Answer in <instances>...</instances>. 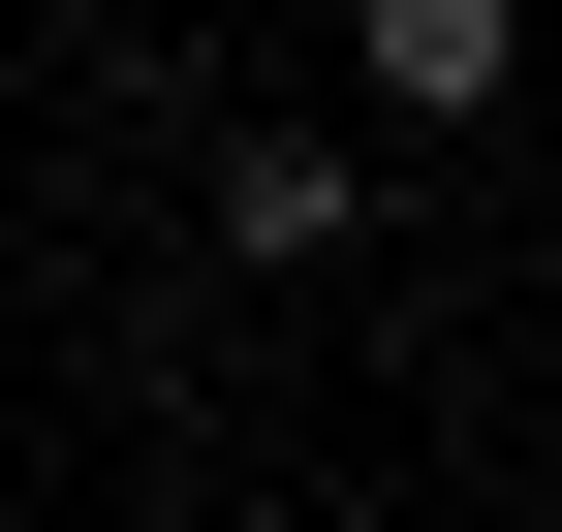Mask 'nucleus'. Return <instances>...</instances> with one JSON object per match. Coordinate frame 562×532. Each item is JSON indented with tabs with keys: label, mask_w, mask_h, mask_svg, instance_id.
<instances>
[{
	"label": "nucleus",
	"mask_w": 562,
	"mask_h": 532,
	"mask_svg": "<svg viewBox=\"0 0 562 532\" xmlns=\"http://www.w3.org/2000/svg\"><path fill=\"white\" fill-rule=\"evenodd\" d=\"M375 95H406V125H469V95H501V0H375Z\"/></svg>",
	"instance_id": "nucleus-2"
},
{
	"label": "nucleus",
	"mask_w": 562,
	"mask_h": 532,
	"mask_svg": "<svg viewBox=\"0 0 562 532\" xmlns=\"http://www.w3.org/2000/svg\"><path fill=\"white\" fill-rule=\"evenodd\" d=\"M220 251H250V282H313V251H344V157H313V125H281V157H220Z\"/></svg>",
	"instance_id": "nucleus-1"
}]
</instances>
